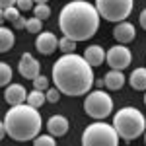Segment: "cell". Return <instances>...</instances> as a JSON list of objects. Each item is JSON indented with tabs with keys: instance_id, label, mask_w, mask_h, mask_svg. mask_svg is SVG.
<instances>
[{
	"instance_id": "cell-4",
	"label": "cell",
	"mask_w": 146,
	"mask_h": 146,
	"mask_svg": "<svg viewBox=\"0 0 146 146\" xmlns=\"http://www.w3.org/2000/svg\"><path fill=\"white\" fill-rule=\"evenodd\" d=\"M113 127L119 133L121 140L131 142L146 133V117L136 107H123L113 115Z\"/></svg>"
},
{
	"instance_id": "cell-13",
	"label": "cell",
	"mask_w": 146,
	"mask_h": 146,
	"mask_svg": "<svg viewBox=\"0 0 146 146\" xmlns=\"http://www.w3.org/2000/svg\"><path fill=\"white\" fill-rule=\"evenodd\" d=\"M68 129H70V123H68V119L64 115H51L49 117V121H47V131H49V135L53 136H64L68 133Z\"/></svg>"
},
{
	"instance_id": "cell-2",
	"label": "cell",
	"mask_w": 146,
	"mask_h": 146,
	"mask_svg": "<svg viewBox=\"0 0 146 146\" xmlns=\"http://www.w3.org/2000/svg\"><path fill=\"white\" fill-rule=\"evenodd\" d=\"M100 12L88 0H72L58 14V29L74 41H88L100 29Z\"/></svg>"
},
{
	"instance_id": "cell-31",
	"label": "cell",
	"mask_w": 146,
	"mask_h": 146,
	"mask_svg": "<svg viewBox=\"0 0 146 146\" xmlns=\"http://www.w3.org/2000/svg\"><path fill=\"white\" fill-rule=\"evenodd\" d=\"M35 4H49V0H33Z\"/></svg>"
},
{
	"instance_id": "cell-29",
	"label": "cell",
	"mask_w": 146,
	"mask_h": 146,
	"mask_svg": "<svg viewBox=\"0 0 146 146\" xmlns=\"http://www.w3.org/2000/svg\"><path fill=\"white\" fill-rule=\"evenodd\" d=\"M16 4H18V0H0V6L2 8H12Z\"/></svg>"
},
{
	"instance_id": "cell-5",
	"label": "cell",
	"mask_w": 146,
	"mask_h": 146,
	"mask_svg": "<svg viewBox=\"0 0 146 146\" xmlns=\"http://www.w3.org/2000/svg\"><path fill=\"white\" fill-rule=\"evenodd\" d=\"M119 133L115 131L113 123L96 121L88 125L82 133V146H119Z\"/></svg>"
},
{
	"instance_id": "cell-11",
	"label": "cell",
	"mask_w": 146,
	"mask_h": 146,
	"mask_svg": "<svg viewBox=\"0 0 146 146\" xmlns=\"http://www.w3.org/2000/svg\"><path fill=\"white\" fill-rule=\"evenodd\" d=\"M4 100L10 107L12 105H22L27 101V92L22 84H10L4 88Z\"/></svg>"
},
{
	"instance_id": "cell-20",
	"label": "cell",
	"mask_w": 146,
	"mask_h": 146,
	"mask_svg": "<svg viewBox=\"0 0 146 146\" xmlns=\"http://www.w3.org/2000/svg\"><path fill=\"white\" fill-rule=\"evenodd\" d=\"M12 76H14V72H12V66L8 62H0V86H10L12 84Z\"/></svg>"
},
{
	"instance_id": "cell-30",
	"label": "cell",
	"mask_w": 146,
	"mask_h": 146,
	"mask_svg": "<svg viewBox=\"0 0 146 146\" xmlns=\"http://www.w3.org/2000/svg\"><path fill=\"white\" fill-rule=\"evenodd\" d=\"M138 22H140V27H142V29H146V8L140 12V16H138Z\"/></svg>"
},
{
	"instance_id": "cell-19",
	"label": "cell",
	"mask_w": 146,
	"mask_h": 146,
	"mask_svg": "<svg viewBox=\"0 0 146 146\" xmlns=\"http://www.w3.org/2000/svg\"><path fill=\"white\" fill-rule=\"evenodd\" d=\"M76 43H78V41H74V39L66 37V35H62V37L58 39V49L62 51V55H72V53H76Z\"/></svg>"
},
{
	"instance_id": "cell-15",
	"label": "cell",
	"mask_w": 146,
	"mask_h": 146,
	"mask_svg": "<svg viewBox=\"0 0 146 146\" xmlns=\"http://www.w3.org/2000/svg\"><path fill=\"white\" fill-rule=\"evenodd\" d=\"M103 80H105V88H109V90L113 92H117V90H121L125 86V82H127V76L123 74V70H109L105 76H103Z\"/></svg>"
},
{
	"instance_id": "cell-14",
	"label": "cell",
	"mask_w": 146,
	"mask_h": 146,
	"mask_svg": "<svg viewBox=\"0 0 146 146\" xmlns=\"http://www.w3.org/2000/svg\"><path fill=\"white\" fill-rule=\"evenodd\" d=\"M105 56H107V51H105L101 45H90V47H86V51H84V58L90 62L92 66L103 64Z\"/></svg>"
},
{
	"instance_id": "cell-24",
	"label": "cell",
	"mask_w": 146,
	"mask_h": 146,
	"mask_svg": "<svg viewBox=\"0 0 146 146\" xmlns=\"http://www.w3.org/2000/svg\"><path fill=\"white\" fill-rule=\"evenodd\" d=\"M56 136L53 135H39L33 138V146H56Z\"/></svg>"
},
{
	"instance_id": "cell-9",
	"label": "cell",
	"mask_w": 146,
	"mask_h": 146,
	"mask_svg": "<svg viewBox=\"0 0 146 146\" xmlns=\"http://www.w3.org/2000/svg\"><path fill=\"white\" fill-rule=\"evenodd\" d=\"M18 72L22 74L23 78L35 80L41 74V64H39V60H37L31 53H22L20 62H18Z\"/></svg>"
},
{
	"instance_id": "cell-7",
	"label": "cell",
	"mask_w": 146,
	"mask_h": 146,
	"mask_svg": "<svg viewBox=\"0 0 146 146\" xmlns=\"http://www.w3.org/2000/svg\"><path fill=\"white\" fill-rule=\"evenodd\" d=\"M135 6V0H96V8L105 22H125Z\"/></svg>"
},
{
	"instance_id": "cell-12",
	"label": "cell",
	"mask_w": 146,
	"mask_h": 146,
	"mask_svg": "<svg viewBox=\"0 0 146 146\" xmlns=\"http://www.w3.org/2000/svg\"><path fill=\"white\" fill-rule=\"evenodd\" d=\"M136 35V29L135 25L131 22H119L115 27H113V37H115V41L117 43H121V45H127V43H131L133 39H135Z\"/></svg>"
},
{
	"instance_id": "cell-21",
	"label": "cell",
	"mask_w": 146,
	"mask_h": 146,
	"mask_svg": "<svg viewBox=\"0 0 146 146\" xmlns=\"http://www.w3.org/2000/svg\"><path fill=\"white\" fill-rule=\"evenodd\" d=\"M20 8H18V6H12V8H2V20H4V22H16V20H18V18H22V16H20Z\"/></svg>"
},
{
	"instance_id": "cell-1",
	"label": "cell",
	"mask_w": 146,
	"mask_h": 146,
	"mask_svg": "<svg viewBox=\"0 0 146 146\" xmlns=\"http://www.w3.org/2000/svg\"><path fill=\"white\" fill-rule=\"evenodd\" d=\"M51 78L55 86L70 98H80L92 92V86L96 82L94 66L84 58V55H62L58 60H55Z\"/></svg>"
},
{
	"instance_id": "cell-23",
	"label": "cell",
	"mask_w": 146,
	"mask_h": 146,
	"mask_svg": "<svg viewBox=\"0 0 146 146\" xmlns=\"http://www.w3.org/2000/svg\"><path fill=\"white\" fill-rule=\"evenodd\" d=\"M41 29H43V20H39L35 16L27 20V25H25V31L27 33H41Z\"/></svg>"
},
{
	"instance_id": "cell-3",
	"label": "cell",
	"mask_w": 146,
	"mask_h": 146,
	"mask_svg": "<svg viewBox=\"0 0 146 146\" xmlns=\"http://www.w3.org/2000/svg\"><path fill=\"white\" fill-rule=\"evenodd\" d=\"M2 127L12 140L27 142V140H33L35 136L41 135L43 121H41L39 109L25 101L22 105H12L6 111Z\"/></svg>"
},
{
	"instance_id": "cell-17",
	"label": "cell",
	"mask_w": 146,
	"mask_h": 146,
	"mask_svg": "<svg viewBox=\"0 0 146 146\" xmlns=\"http://www.w3.org/2000/svg\"><path fill=\"white\" fill-rule=\"evenodd\" d=\"M14 43H16L14 31L8 29V27H2V29H0V51H2V53H8L12 47H14Z\"/></svg>"
},
{
	"instance_id": "cell-18",
	"label": "cell",
	"mask_w": 146,
	"mask_h": 146,
	"mask_svg": "<svg viewBox=\"0 0 146 146\" xmlns=\"http://www.w3.org/2000/svg\"><path fill=\"white\" fill-rule=\"evenodd\" d=\"M45 101H47V94L43 90H35V88H33V90L27 94V103L33 105V107H37V109H39Z\"/></svg>"
},
{
	"instance_id": "cell-10",
	"label": "cell",
	"mask_w": 146,
	"mask_h": 146,
	"mask_svg": "<svg viewBox=\"0 0 146 146\" xmlns=\"http://www.w3.org/2000/svg\"><path fill=\"white\" fill-rule=\"evenodd\" d=\"M35 49L41 53V55H53L56 49H58V39L55 33L51 31H41L35 37Z\"/></svg>"
},
{
	"instance_id": "cell-28",
	"label": "cell",
	"mask_w": 146,
	"mask_h": 146,
	"mask_svg": "<svg viewBox=\"0 0 146 146\" xmlns=\"http://www.w3.org/2000/svg\"><path fill=\"white\" fill-rule=\"evenodd\" d=\"M25 25H27V20L25 18H18L16 22H14V29H25Z\"/></svg>"
},
{
	"instance_id": "cell-32",
	"label": "cell",
	"mask_w": 146,
	"mask_h": 146,
	"mask_svg": "<svg viewBox=\"0 0 146 146\" xmlns=\"http://www.w3.org/2000/svg\"><path fill=\"white\" fill-rule=\"evenodd\" d=\"M144 146H146V133H144Z\"/></svg>"
},
{
	"instance_id": "cell-16",
	"label": "cell",
	"mask_w": 146,
	"mask_h": 146,
	"mask_svg": "<svg viewBox=\"0 0 146 146\" xmlns=\"http://www.w3.org/2000/svg\"><path fill=\"white\" fill-rule=\"evenodd\" d=\"M129 84L133 90H138V92H146V68L140 66V68H135L129 76Z\"/></svg>"
},
{
	"instance_id": "cell-25",
	"label": "cell",
	"mask_w": 146,
	"mask_h": 146,
	"mask_svg": "<svg viewBox=\"0 0 146 146\" xmlns=\"http://www.w3.org/2000/svg\"><path fill=\"white\" fill-rule=\"evenodd\" d=\"M33 82V88L35 90H43V92H47L49 90V78H47L45 74H39L35 80H31Z\"/></svg>"
},
{
	"instance_id": "cell-27",
	"label": "cell",
	"mask_w": 146,
	"mask_h": 146,
	"mask_svg": "<svg viewBox=\"0 0 146 146\" xmlns=\"http://www.w3.org/2000/svg\"><path fill=\"white\" fill-rule=\"evenodd\" d=\"M16 6H18L22 12H27V10H33V8H35V2H33V0H18Z\"/></svg>"
},
{
	"instance_id": "cell-22",
	"label": "cell",
	"mask_w": 146,
	"mask_h": 146,
	"mask_svg": "<svg viewBox=\"0 0 146 146\" xmlns=\"http://www.w3.org/2000/svg\"><path fill=\"white\" fill-rule=\"evenodd\" d=\"M33 16L39 18V20H43V22L49 20V18H51V6H49V4H35Z\"/></svg>"
},
{
	"instance_id": "cell-26",
	"label": "cell",
	"mask_w": 146,
	"mask_h": 146,
	"mask_svg": "<svg viewBox=\"0 0 146 146\" xmlns=\"http://www.w3.org/2000/svg\"><path fill=\"white\" fill-rule=\"evenodd\" d=\"M45 94H47V101H49V103H56V101L60 100V96H62V92L58 90L56 86L55 88H49Z\"/></svg>"
},
{
	"instance_id": "cell-33",
	"label": "cell",
	"mask_w": 146,
	"mask_h": 146,
	"mask_svg": "<svg viewBox=\"0 0 146 146\" xmlns=\"http://www.w3.org/2000/svg\"><path fill=\"white\" fill-rule=\"evenodd\" d=\"M144 105H146V94H144Z\"/></svg>"
},
{
	"instance_id": "cell-6",
	"label": "cell",
	"mask_w": 146,
	"mask_h": 146,
	"mask_svg": "<svg viewBox=\"0 0 146 146\" xmlns=\"http://www.w3.org/2000/svg\"><path fill=\"white\" fill-rule=\"evenodd\" d=\"M84 111L96 121H103L113 113V98L103 90H92L84 98Z\"/></svg>"
},
{
	"instance_id": "cell-8",
	"label": "cell",
	"mask_w": 146,
	"mask_h": 146,
	"mask_svg": "<svg viewBox=\"0 0 146 146\" xmlns=\"http://www.w3.org/2000/svg\"><path fill=\"white\" fill-rule=\"evenodd\" d=\"M107 64L113 68V70H125V68L131 66L133 62V53L129 47L117 43L115 47H109L107 49V56H105Z\"/></svg>"
}]
</instances>
